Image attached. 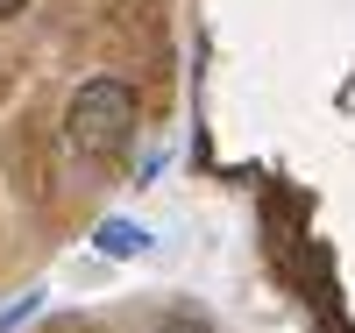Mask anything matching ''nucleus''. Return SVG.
I'll return each instance as SVG.
<instances>
[{
	"mask_svg": "<svg viewBox=\"0 0 355 333\" xmlns=\"http://www.w3.org/2000/svg\"><path fill=\"white\" fill-rule=\"evenodd\" d=\"M64 142L85 163H114L135 142V85L128 78H85L64 107Z\"/></svg>",
	"mask_w": 355,
	"mask_h": 333,
	"instance_id": "nucleus-1",
	"label": "nucleus"
},
{
	"mask_svg": "<svg viewBox=\"0 0 355 333\" xmlns=\"http://www.w3.org/2000/svg\"><path fill=\"white\" fill-rule=\"evenodd\" d=\"M93 249L114 255V262H135V255H150V227H142V220H100Z\"/></svg>",
	"mask_w": 355,
	"mask_h": 333,
	"instance_id": "nucleus-2",
	"label": "nucleus"
},
{
	"mask_svg": "<svg viewBox=\"0 0 355 333\" xmlns=\"http://www.w3.org/2000/svg\"><path fill=\"white\" fill-rule=\"evenodd\" d=\"M36 312H43V291H21V298H15V305H8V312H0V333H15L21 319H36Z\"/></svg>",
	"mask_w": 355,
	"mask_h": 333,
	"instance_id": "nucleus-3",
	"label": "nucleus"
},
{
	"mask_svg": "<svg viewBox=\"0 0 355 333\" xmlns=\"http://www.w3.org/2000/svg\"><path fill=\"white\" fill-rule=\"evenodd\" d=\"M157 333H214V326H206V319H192V312H178V319H164Z\"/></svg>",
	"mask_w": 355,
	"mask_h": 333,
	"instance_id": "nucleus-4",
	"label": "nucleus"
},
{
	"mask_svg": "<svg viewBox=\"0 0 355 333\" xmlns=\"http://www.w3.org/2000/svg\"><path fill=\"white\" fill-rule=\"evenodd\" d=\"M28 8V0H0V21H8V15H21Z\"/></svg>",
	"mask_w": 355,
	"mask_h": 333,
	"instance_id": "nucleus-5",
	"label": "nucleus"
}]
</instances>
